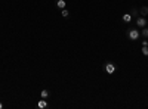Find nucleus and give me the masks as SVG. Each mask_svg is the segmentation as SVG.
<instances>
[{
  "mask_svg": "<svg viewBox=\"0 0 148 109\" xmlns=\"http://www.w3.org/2000/svg\"><path fill=\"white\" fill-rule=\"evenodd\" d=\"M40 96H42V99H48V96H49V92H48V90H42Z\"/></svg>",
  "mask_w": 148,
  "mask_h": 109,
  "instance_id": "7",
  "label": "nucleus"
},
{
  "mask_svg": "<svg viewBox=\"0 0 148 109\" xmlns=\"http://www.w3.org/2000/svg\"><path fill=\"white\" fill-rule=\"evenodd\" d=\"M142 35H144V38H148V28H147V27H144V30H142Z\"/></svg>",
  "mask_w": 148,
  "mask_h": 109,
  "instance_id": "11",
  "label": "nucleus"
},
{
  "mask_svg": "<svg viewBox=\"0 0 148 109\" xmlns=\"http://www.w3.org/2000/svg\"><path fill=\"white\" fill-rule=\"evenodd\" d=\"M56 6L62 10V9H65V6H67V3H65V0H58L56 1Z\"/></svg>",
  "mask_w": 148,
  "mask_h": 109,
  "instance_id": "5",
  "label": "nucleus"
},
{
  "mask_svg": "<svg viewBox=\"0 0 148 109\" xmlns=\"http://www.w3.org/2000/svg\"><path fill=\"white\" fill-rule=\"evenodd\" d=\"M61 15H62V18H68V16H70V12H68L67 9H62V13H61Z\"/></svg>",
  "mask_w": 148,
  "mask_h": 109,
  "instance_id": "9",
  "label": "nucleus"
},
{
  "mask_svg": "<svg viewBox=\"0 0 148 109\" xmlns=\"http://www.w3.org/2000/svg\"><path fill=\"white\" fill-rule=\"evenodd\" d=\"M142 46H148V40L145 38V40H142Z\"/></svg>",
  "mask_w": 148,
  "mask_h": 109,
  "instance_id": "12",
  "label": "nucleus"
},
{
  "mask_svg": "<svg viewBox=\"0 0 148 109\" xmlns=\"http://www.w3.org/2000/svg\"><path fill=\"white\" fill-rule=\"evenodd\" d=\"M136 25H138V27H141V28L147 27V19H145V16H139V18L136 19Z\"/></svg>",
  "mask_w": 148,
  "mask_h": 109,
  "instance_id": "1",
  "label": "nucleus"
},
{
  "mask_svg": "<svg viewBox=\"0 0 148 109\" xmlns=\"http://www.w3.org/2000/svg\"><path fill=\"white\" fill-rule=\"evenodd\" d=\"M121 18H123V21H124L126 24H127V22H130V21H132V15H130V13H124V15L121 16Z\"/></svg>",
  "mask_w": 148,
  "mask_h": 109,
  "instance_id": "6",
  "label": "nucleus"
},
{
  "mask_svg": "<svg viewBox=\"0 0 148 109\" xmlns=\"http://www.w3.org/2000/svg\"><path fill=\"white\" fill-rule=\"evenodd\" d=\"M142 55L148 56V46H142Z\"/></svg>",
  "mask_w": 148,
  "mask_h": 109,
  "instance_id": "10",
  "label": "nucleus"
},
{
  "mask_svg": "<svg viewBox=\"0 0 148 109\" xmlns=\"http://www.w3.org/2000/svg\"><path fill=\"white\" fill-rule=\"evenodd\" d=\"M3 108V103H2V102H0V109Z\"/></svg>",
  "mask_w": 148,
  "mask_h": 109,
  "instance_id": "13",
  "label": "nucleus"
},
{
  "mask_svg": "<svg viewBox=\"0 0 148 109\" xmlns=\"http://www.w3.org/2000/svg\"><path fill=\"white\" fill-rule=\"evenodd\" d=\"M147 13H148V7H147V6L141 7V16H145Z\"/></svg>",
  "mask_w": 148,
  "mask_h": 109,
  "instance_id": "8",
  "label": "nucleus"
},
{
  "mask_svg": "<svg viewBox=\"0 0 148 109\" xmlns=\"http://www.w3.org/2000/svg\"><path fill=\"white\" fill-rule=\"evenodd\" d=\"M37 108H39V109L48 108V102H46V99H40V100H39V103H37Z\"/></svg>",
  "mask_w": 148,
  "mask_h": 109,
  "instance_id": "4",
  "label": "nucleus"
},
{
  "mask_svg": "<svg viewBox=\"0 0 148 109\" xmlns=\"http://www.w3.org/2000/svg\"><path fill=\"white\" fill-rule=\"evenodd\" d=\"M127 35H129L130 40H138L139 38V31L138 30H130V31L127 32Z\"/></svg>",
  "mask_w": 148,
  "mask_h": 109,
  "instance_id": "2",
  "label": "nucleus"
},
{
  "mask_svg": "<svg viewBox=\"0 0 148 109\" xmlns=\"http://www.w3.org/2000/svg\"><path fill=\"white\" fill-rule=\"evenodd\" d=\"M105 71H107L108 74H113L115 71V65L113 62H107L105 63Z\"/></svg>",
  "mask_w": 148,
  "mask_h": 109,
  "instance_id": "3",
  "label": "nucleus"
}]
</instances>
